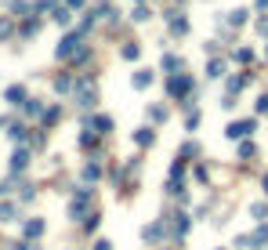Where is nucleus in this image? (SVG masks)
<instances>
[{
    "instance_id": "f257e3e1",
    "label": "nucleus",
    "mask_w": 268,
    "mask_h": 250,
    "mask_svg": "<svg viewBox=\"0 0 268 250\" xmlns=\"http://www.w3.org/2000/svg\"><path fill=\"white\" fill-rule=\"evenodd\" d=\"M167 87H170V95H188V76H174Z\"/></svg>"
},
{
    "instance_id": "f03ea898",
    "label": "nucleus",
    "mask_w": 268,
    "mask_h": 250,
    "mask_svg": "<svg viewBox=\"0 0 268 250\" xmlns=\"http://www.w3.org/2000/svg\"><path fill=\"white\" fill-rule=\"evenodd\" d=\"M250 127H254L250 120H239V123H232V127H228V138H243V134H250Z\"/></svg>"
},
{
    "instance_id": "7ed1b4c3",
    "label": "nucleus",
    "mask_w": 268,
    "mask_h": 250,
    "mask_svg": "<svg viewBox=\"0 0 268 250\" xmlns=\"http://www.w3.org/2000/svg\"><path fill=\"white\" fill-rule=\"evenodd\" d=\"M26 163H29V152H26V149H19V152L11 156V167H15V170H22Z\"/></svg>"
},
{
    "instance_id": "20e7f679",
    "label": "nucleus",
    "mask_w": 268,
    "mask_h": 250,
    "mask_svg": "<svg viewBox=\"0 0 268 250\" xmlns=\"http://www.w3.org/2000/svg\"><path fill=\"white\" fill-rule=\"evenodd\" d=\"M145 84H152V73H149V69L134 73V87H145Z\"/></svg>"
},
{
    "instance_id": "39448f33",
    "label": "nucleus",
    "mask_w": 268,
    "mask_h": 250,
    "mask_svg": "<svg viewBox=\"0 0 268 250\" xmlns=\"http://www.w3.org/2000/svg\"><path fill=\"white\" fill-rule=\"evenodd\" d=\"M22 98H26V91H22V87H8V102H15V105H19Z\"/></svg>"
},
{
    "instance_id": "423d86ee",
    "label": "nucleus",
    "mask_w": 268,
    "mask_h": 250,
    "mask_svg": "<svg viewBox=\"0 0 268 250\" xmlns=\"http://www.w3.org/2000/svg\"><path fill=\"white\" fill-rule=\"evenodd\" d=\"M40 232H44V221H29V225H26V236H29V239L40 236Z\"/></svg>"
},
{
    "instance_id": "0eeeda50",
    "label": "nucleus",
    "mask_w": 268,
    "mask_h": 250,
    "mask_svg": "<svg viewBox=\"0 0 268 250\" xmlns=\"http://www.w3.org/2000/svg\"><path fill=\"white\" fill-rule=\"evenodd\" d=\"M11 217H15V207L11 203H0V221H11Z\"/></svg>"
},
{
    "instance_id": "6e6552de",
    "label": "nucleus",
    "mask_w": 268,
    "mask_h": 250,
    "mask_svg": "<svg viewBox=\"0 0 268 250\" xmlns=\"http://www.w3.org/2000/svg\"><path fill=\"white\" fill-rule=\"evenodd\" d=\"M94 127H98V131H102V134H105V131H109V127H113V120H109V116H98V120H94Z\"/></svg>"
},
{
    "instance_id": "1a4fd4ad",
    "label": "nucleus",
    "mask_w": 268,
    "mask_h": 250,
    "mask_svg": "<svg viewBox=\"0 0 268 250\" xmlns=\"http://www.w3.org/2000/svg\"><path fill=\"white\" fill-rule=\"evenodd\" d=\"M120 55H123V58H138V44H123Z\"/></svg>"
},
{
    "instance_id": "9d476101",
    "label": "nucleus",
    "mask_w": 268,
    "mask_h": 250,
    "mask_svg": "<svg viewBox=\"0 0 268 250\" xmlns=\"http://www.w3.org/2000/svg\"><path fill=\"white\" fill-rule=\"evenodd\" d=\"M170 29H174V33H185L188 22H185V19H174V22H170Z\"/></svg>"
},
{
    "instance_id": "9b49d317",
    "label": "nucleus",
    "mask_w": 268,
    "mask_h": 250,
    "mask_svg": "<svg viewBox=\"0 0 268 250\" xmlns=\"http://www.w3.org/2000/svg\"><path fill=\"white\" fill-rule=\"evenodd\" d=\"M94 250H113V243H109V239H98V243H94Z\"/></svg>"
},
{
    "instance_id": "f8f14e48",
    "label": "nucleus",
    "mask_w": 268,
    "mask_h": 250,
    "mask_svg": "<svg viewBox=\"0 0 268 250\" xmlns=\"http://www.w3.org/2000/svg\"><path fill=\"white\" fill-rule=\"evenodd\" d=\"M257 109H261V113H268V95H264V98L257 102Z\"/></svg>"
},
{
    "instance_id": "ddd939ff",
    "label": "nucleus",
    "mask_w": 268,
    "mask_h": 250,
    "mask_svg": "<svg viewBox=\"0 0 268 250\" xmlns=\"http://www.w3.org/2000/svg\"><path fill=\"white\" fill-rule=\"evenodd\" d=\"M66 4H73V8H80V4H84V0H66Z\"/></svg>"
}]
</instances>
